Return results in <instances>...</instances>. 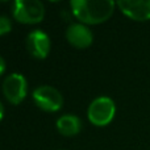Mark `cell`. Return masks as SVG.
<instances>
[{
	"mask_svg": "<svg viewBox=\"0 0 150 150\" xmlns=\"http://www.w3.org/2000/svg\"><path fill=\"white\" fill-rule=\"evenodd\" d=\"M66 40L71 46L76 49L90 47L93 42V34L87 25L80 23L70 24L66 30Z\"/></svg>",
	"mask_w": 150,
	"mask_h": 150,
	"instance_id": "cell-8",
	"label": "cell"
},
{
	"mask_svg": "<svg viewBox=\"0 0 150 150\" xmlns=\"http://www.w3.org/2000/svg\"><path fill=\"white\" fill-rule=\"evenodd\" d=\"M116 5L127 17L134 21L150 20V0H120Z\"/></svg>",
	"mask_w": 150,
	"mask_h": 150,
	"instance_id": "cell-7",
	"label": "cell"
},
{
	"mask_svg": "<svg viewBox=\"0 0 150 150\" xmlns=\"http://www.w3.org/2000/svg\"><path fill=\"white\" fill-rule=\"evenodd\" d=\"M32 98L34 104L45 112H58L63 105L62 93L52 86L45 84L34 88Z\"/></svg>",
	"mask_w": 150,
	"mask_h": 150,
	"instance_id": "cell-4",
	"label": "cell"
},
{
	"mask_svg": "<svg viewBox=\"0 0 150 150\" xmlns=\"http://www.w3.org/2000/svg\"><path fill=\"white\" fill-rule=\"evenodd\" d=\"M116 115V104L108 96L93 99L87 109V117L95 127H105L111 124Z\"/></svg>",
	"mask_w": 150,
	"mask_h": 150,
	"instance_id": "cell-3",
	"label": "cell"
},
{
	"mask_svg": "<svg viewBox=\"0 0 150 150\" xmlns=\"http://www.w3.org/2000/svg\"><path fill=\"white\" fill-rule=\"evenodd\" d=\"M25 45L29 54L36 59H45L49 55L50 46H52L50 37L45 32L40 30V29L32 30L26 36Z\"/></svg>",
	"mask_w": 150,
	"mask_h": 150,
	"instance_id": "cell-6",
	"label": "cell"
},
{
	"mask_svg": "<svg viewBox=\"0 0 150 150\" xmlns=\"http://www.w3.org/2000/svg\"><path fill=\"white\" fill-rule=\"evenodd\" d=\"M12 30V21L7 16H0V37L8 34Z\"/></svg>",
	"mask_w": 150,
	"mask_h": 150,
	"instance_id": "cell-10",
	"label": "cell"
},
{
	"mask_svg": "<svg viewBox=\"0 0 150 150\" xmlns=\"http://www.w3.org/2000/svg\"><path fill=\"white\" fill-rule=\"evenodd\" d=\"M62 150H63V149H62Z\"/></svg>",
	"mask_w": 150,
	"mask_h": 150,
	"instance_id": "cell-13",
	"label": "cell"
},
{
	"mask_svg": "<svg viewBox=\"0 0 150 150\" xmlns=\"http://www.w3.org/2000/svg\"><path fill=\"white\" fill-rule=\"evenodd\" d=\"M57 130L65 137L76 136L82 130V120L76 115H63L57 120Z\"/></svg>",
	"mask_w": 150,
	"mask_h": 150,
	"instance_id": "cell-9",
	"label": "cell"
},
{
	"mask_svg": "<svg viewBox=\"0 0 150 150\" xmlns=\"http://www.w3.org/2000/svg\"><path fill=\"white\" fill-rule=\"evenodd\" d=\"M3 116H4V107H3V104H1V101H0V121H1V119H3Z\"/></svg>",
	"mask_w": 150,
	"mask_h": 150,
	"instance_id": "cell-12",
	"label": "cell"
},
{
	"mask_svg": "<svg viewBox=\"0 0 150 150\" xmlns=\"http://www.w3.org/2000/svg\"><path fill=\"white\" fill-rule=\"evenodd\" d=\"M3 93L13 105H18L28 95V82L23 74L12 73L3 82Z\"/></svg>",
	"mask_w": 150,
	"mask_h": 150,
	"instance_id": "cell-5",
	"label": "cell"
},
{
	"mask_svg": "<svg viewBox=\"0 0 150 150\" xmlns=\"http://www.w3.org/2000/svg\"><path fill=\"white\" fill-rule=\"evenodd\" d=\"M5 69H7V63H5L4 58H3L1 55H0V76H1V75L4 74Z\"/></svg>",
	"mask_w": 150,
	"mask_h": 150,
	"instance_id": "cell-11",
	"label": "cell"
},
{
	"mask_svg": "<svg viewBox=\"0 0 150 150\" xmlns=\"http://www.w3.org/2000/svg\"><path fill=\"white\" fill-rule=\"evenodd\" d=\"M12 16L20 24H38L45 17L44 3L38 0H16L12 4Z\"/></svg>",
	"mask_w": 150,
	"mask_h": 150,
	"instance_id": "cell-2",
	"label": "cell"
},
{
	"mask_svg": "<svg viewBox=\"0 0 150 150\" xmlns=\"http://www.w3.org/2000/svg\"><path fill=\"white\" fill-rule=\"evenodd\" d=\"M73 16L84 25H99L112 17L116 3L112 0H73Z\"/></svg>",
	"mask_w": 150,
	"mask_h": 150,
	"instance_id": "cell-1",
	"label": "cell"
}]
</instances>
